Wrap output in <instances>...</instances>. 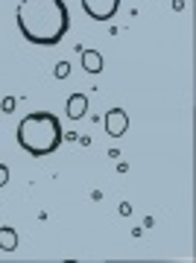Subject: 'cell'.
Listing matches in <instances>:
<instances>
[{"label": "cell", "mask_w": 196, "mask_h": 263, "mask_svg": "<svg viewBox=\"0 0 196 263\" xmlns=\"http://www.w3.org/2000/svg\"><path fill=\"white\" fill-rule=\"evenodd\" d=\"M18 29L35 47H56L70 29V12L64 0H20Z\"/></svg>", "instance_id": "cell-1"}, {"label": "cell", "mask_w": 196, "mask_h": 263, "mask_svg": "<svg viewBox=\"0 0 196 263\" xmlns=\"http://www.w3.org/2000/svg\"><path fill=\"white\" fill-rule=\"evenodd\" d=\"M61 140H64L61 123L50 111H32L18 123V143H20V149H26L35 158L53 155L61 146Z\"/></svg>", "instance_id": "cell-2"}, {"label": "cell", "mask_w": 196, "mask_h": 263, "mask_svg": "<svg viewBox=\"0 0 196 263\" xmlns=\"http://www.w3.org/2000/svg\"><path fill=\"white\" fill-rule=\"evenodd\" d=\"M82 9L94 20H111L120 9V0H82Z\"/></svg>", "instance_id": "cell-3"}, {"label": "cell", "mask_w": 196, "mask_h": 263, "mask_svg": "<svg viewBox=\"0 0 196 263\" xmlns=\"http://www.w3.org/2000/svg\"><path fill=\"white\" fill-rule=\"evenodd\" d=\"M126 129H129L126 111L123 108H111L105 114V132H108V137H120V134H126Z\"/></svg>", "instance_id": "cell-4"}, {"label": "cell", "mask_w": 196, "mask_h": 263, "mask_svg": "<svg viewBox=\"0 0 196 263\" xmlns=\"http://www.w3.org/2000/svg\"><path fill=\"white\" fill-rule=\"evenodd\" d=\"M64 111L70 120H82L85 111H88V96L85 94H70V99L64 102Z\"/></svg>", "instance_id": "cell-5"}, {"label": "cell", "mask_w": 196, "mask_h": 263, "mask_svg": "<svg viewBox=\"0 0 196 263\" xmlns=\"http://www.w3.org/2000/svg\"><path fill=\"white\" fill-rule=\"evenodd\" d=\"M82 70L91 73V76L102 73V56L97 50H82Z\"/></svg>", "instance_id": "cell-6"}, {"label": "cell", "mask_w": 196, "mask_h": 263, "mask_svg": "<svg viewBox=\"0 0 196 263\" xmlns=\"http://www.w3.org/2000/svg\"><path fill=\"white\" fill-rule=\"evenodd\" d=\"M0 248L3 251H15L18 248V231L15 228H9V225L0 228Z\"/></svg>", "instance_id": "cell-7"}, {"label": "cell", "mask_w": 196, "mask_h": 263, "mask_svg": "<svg viewBox=\"0 0 196 263\" xmlns=\"http://www.w3.org/2000/svg\"><path fill=\"white\" fill-rule=\"evenodd\" d=\"M53 76H56V79H67V76H70V61H59L56 70H53Z\"/></svg>", "instance_id": "cell-8"}, {"label": "cell", "mask_w": 196, "mask_h": 263, "mask_svg": "<svg viewBox=\"0 0 196 263\" xmlns=\"http://www.w3.org/2000/svg\"><path fill=\"white\" fill-rule=\"evenodd\" d=\"M15 105H18V99H15V96H3V102H0V108H3V111H15Z\"/></svg>", "instance_id": "cell-9"}, {"label": "cell", "mask_w": 196, "mask_h": 263, "mask_svg": "<svg viewBox=\"0 0 196 263\" xmlns=\"http://www.w3.org/2000/svg\"><path fill=\"white\" fill-rule=\"evenodd\" d=\"M6 184H9V167L0 164V187H6Z\"/></svg>", "instance_id": "cell-10"}, {"label": "cell", "mask_w": 196, "mask_h": 263, "mask_svg": "<svg viewBox=\"0 0 196 263\" xmlns=\"http://www.w3.org/2000/svg\"><path fill=\"white\" fill-rule=\"evenodd\" d=\"M129 213H132V205H129V202H123V205H120V216H129Z\"/></svg>", "instance_id": "cell-11"}, {"label": "cell", "mask_w": 196, "mask_h": 263, "mask_svg": "<svg viewBox=\"0 0 196 263\" xmlns=\"http://www.w3.org/2000/svg\"><path fill=\"white\" fill-rule=\"evenodd\" d=\"M173 9H176V12H181V9H184V0H173Z\"/></svg>", "instance_id": "cell-12"}]
</instances>
